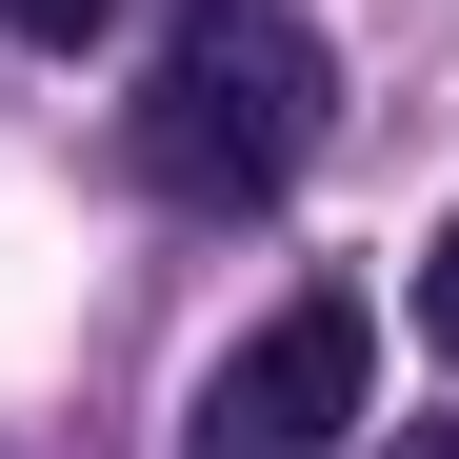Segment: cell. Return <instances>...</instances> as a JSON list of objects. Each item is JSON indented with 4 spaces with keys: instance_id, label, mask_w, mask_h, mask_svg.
Masks as SVG:
<instances>
[{
    "instance_id": "obj_1",
    "label": "cell",
    "mask_w": 459,
    "mask_h": 459,
    "mask_svg": "<svg viewBox=\"0 0 459 459\" xmlns=\"http://www.w3.org/2000/svg\"><path fill=\"white\" fill-rule=\"evenodd\" d=\"M320 40H299V0H180L160 81H140V180L160 200H280L299 160H320Z\"/></svg>"
},
{
    "instance_id": "obj_2",
    "label": "cell",
    "mask_w": 459,
    "mask_h": 459,
    "mask_svg": "<svg viewBox=\"0 0 459 459\" xmlns=\"http://www.w3.org/2000/svg\"><path fill=\"white\" fill-rule=\"evenodd\" d=\"M359 379H379V320L320 280V299H280V320L200 379V420H180V459H340V420H359Z\"/></svg>"
},
{
    "instance_id": "obj_3",
    "label": "cell",
    "mask_w": 459,
    "mask_h": 459,
    "mask_svg": "<svg viewBox=\"0 0 459 459\" xmlns=\"http://www.w3.org/2000/svg\"><path fill=\"white\" fill-rule=\"evenodd\" d=\"M100 21H120V0H0V40H40V60H60V40H100Z\"/></svg>"
},
{
    "instance_id": "obj_4",
    "label": "cell",
    "mask_w": 459,
    "mask_h": 459,
    "mask_svg": "<svg viewBox=\"0 0 459 459\" xmlns=\"http://www.w3.org/2000/svg\"><path fill=\"white\" fill-rule=\"evenodd\" d=\"M420 340L459 359V220H439V260H420Z\"/></svg>"
},
{
    "instance_id": "obj_5",
    "label": "cell",
    "mask_w": 459,
    "mask_h": 459,
    "mask_svg": "<svg viewBox=\"0 0 459 459\" xmlns=\"http://www.w3.org/2000/svg\"><path fill=\"white\" fill-rule=\"evenodd\" d=\"M400 459H459V420H400Z\"/></svg>"
}]
</instances>
